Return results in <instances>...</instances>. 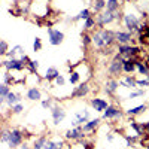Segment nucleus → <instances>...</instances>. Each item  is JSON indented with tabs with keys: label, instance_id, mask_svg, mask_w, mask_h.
<instances>
[{
	"label": "nucleus",
	"instance_id": "1",
	"mask_svg": "<svg viewBox=\"0 0 149 149\" xmlns=\"http://www.w3.org/2000/svg\"><path fill=\"white\" fill-rule=\"evenodd\" d=\"M94 19H95V27H98V30H103L106 26H109V24L115 22V21H121L122 15L119 14V12L110 14V12H107V10H102L100 14L95 15Z\"/></svg>",
	"mask_w": 149,
	"mask_h": 149
},
{
	"label": "nucleus",
	"instance_id": "2",
	"mask_svg": "<svg viewBox=\"0 0 149 149\" xmlns=\"http://www.w3.org/2000/svg\"><path fill=\"white\" fill-rule=\"evenodd\" d=\"M30 61L29 55L24 54L22 57L19 58H9V60H5L0 63V66L5 67L8 72H12V70H15V72H21L24 69H27V63Z\"/></svg>",
	"mask_w": 149,
	"mask_h": 149
},
{
	"label": "nucleus",
	"instance_id": "3",
	"mask_svg": "<svg viewBox=\"0 0 149 149\" xmlns=\"http://www.w3.org/2000/svg\"><path fill=\"white\" fill-rule=\"evenodd\" d=\"M122 22H124V26H125L127 31L134 33L136 30L139 29L140 24H142V19L137 15H134V14H125L122 17Z\"/></svg>",
	"mask_w": 149,
	"mask_h": 149
},
{
	"label": "nucleus",
	"instance_id": "4",
	"mask_svg": "<svg viewBox=\"0 0 149 149\" xmlns=\"http://www.w3.org/2000/svg\"><path fill=\"white\" fill-rule=\"evenodd\" d=\"M124 116V112L115 106V104H109L104 110H103V119H110V121H118Z\"/></svg>",
	"mask_w": 149,
	"mask_h": 149
},
{
	"label": "nucleus",
	"instance_id": "5",
	"mask_svg": "<svg viewBox=\"0 0 149 149\" xmlns=\"http://www.w3.org/2000/svg\"><path fill=\"white\" fill-rule=\"evenodd\" d=\"M24 140V133L18 128H14V130H10L9 131V137H8V146L9 148H17L22 143Z\"/></svg>",
	"mask_w": 149,
	"mask_h": 149
},
{
	"label": "nucleus",
	"instance_id": "6",
	"mask_svg": "<svg viewBox=\"0 0 149 149\" xmlns=\"http://www.w3.org/2000/svg\"><path fill=\"white\" fill-rule=\"evenodd\" d=\"M48 40H49V43H51L52 46H58V45L63 43V40H64V33L57 30V29H51V27H49L48 29Z\"/></svg>",
	"mask_w": 149,
	"mask_h": 149
},
{
	"label": "nucleus",
	"instance_id": "7",
	"mask_svg": "<svg viewBox=\"0 0 149 149\" xmlns=\"http://www.w3.org/2000/svg\"><path fill=\"white\" fill-rule=\"evenodd\" d=\"M64 137L67 140H84L86 137V133H84L82 127L81 125H76V127H72L66 131Z\"/></svg>",
	"mask_w": 149,
	"mask_h": 149
},
{
	"label": "nucleus",
	"instance_id": "8",
	"mask_svg": "<svg viewBox=\"0 0 149 149\" xmlns=\"http://www.w3.org/2000/svg\"><path fill=\"white\" fill-rule=\"evenodd\" d=\"M107 73L110 74V78H118L122 74V61L113 58L110 61V64L107 67Z\"/></svg>",
	"mask_w": 149,
	"mask_h": 149
},
{
	"label": "nucleus",
	"instance_id": "9",
	"mask_svg": "<svg viewBox=\"0 0 149 149\" xmlns=\"http://www.w3.org/2000/svg\"><path fill=\"white\" fill-rule=\"evenodd\" d=\"M51 116H52L54 124H55V125H58V124H61V122L64 121V118H66V110L61 107V106L55 104V106L51 107Z\"/></svg>",
	"mask_w": 149,
	"mask_h": 149
},
{
	"label": "nucleus",
	"instance_id": "10",
	"mask_svg": "<svg viewBox=\"0 0 149 149\" xmlns=\"http://www.w3.org/2000/svg\"><path fill=\"white\" fill-rule=\"evenodd\" d=\"M88 93H90V85H88V82H82V84H79L78 86H74V90L72 91L70 97H72V98H82V97H85V95H88Z\"/></svg>",
	"mask_w": 149,
	"mask_h": 149
},
{
	"label": "nucleus",
	"instance_id": "11",
	"mask_svg": "<svg viewBox=\"0 0 149 149\" xmlns=\"http://www.w3.org/2000/svg\"><path fill=\"white\" fill-rule=\"evenodd\" d=\"M115 40L118 42V45H130L133 42V33L118 30L115 31Z\"/></svg>",
	"mask_w": 149,
	"mask_h": 149
},
{
	"label": "nucleus",
	"instance_id": "12",
	"mask_svg": "<svg viewBox=\"0 0 149 149\" xmlns=\"http://www.w3.org/2000/svg\"><path fill=\"white\" fill-rule=\"evenodd\" d=\"M100 122H102V118H94V119H88L82 127L84 133H94L95 134V130L100 127Z\"/></svg>",
	"mask_w": 149,
	"mask_h": 149
},
{
	"label": "nucleus",
	"instance_id": "13",
	"mask_svg": "<svg viewBox=\"0 0 149 149\" xmlns=\"http://www.w3.org/2000/svg\"><path fill=\"white\" fill-rule=\"evenodd\" d=\"M118 88H119V82L116 78H109L104 84V93L107 95H113L118 91Z\"/></svg>",
	"mask_w": 149,
	"mask_h": 149
},
{
	"label": "nucleus",
	"instance_id": "14",
	"mask_svg": "<svg viewBox=\"0 0 149 149\" xmlns=\"http://www.w3.org/2000/svg\"><path fill=\"white\" fill-rule=\"evenodd\" d=\"M91 106H93V109L95 110V112H103L107 106H109V103H107V100H104V98H100V97H94V98H91Z\"/></svg>",
	"mask_w": 149,
	"mask_h": 149
},
{
	"label": "nucleus",
	"instance_id": "15",
	"mask_svg": "<svg viewBox=\"0 0 149 149\" xmlns=\"http://www.w3.org/2000/svg\"><path fill=\"white\" fill-rule=\"evenodd\" d=\"M100 33H102V37H103L106 46H112V45L116 42V40H115V31H113V30H106V29H103V30H100Z\"/></svg>",
	"mask_w": 149,
	"mask_h": 149
},
{
	"label": "nucleus",
	"instance_id": "16",
	"mask_svg": "<svg viewBox=\"0 0 149 149\" xmlns=\"http://www.w3.org/2000/svg\"><path fill=\"white\" fill-rule=\"evenodd\" d=\"M26 97L30 102H39L42 98V93L37 86H30V88L27 90V93H26Z\"/></svg>",
	"mask_w": 149,
	"mask_h": 149
},
{
	"label": "nucleus",
	"instance_id": "17",
	"mask_svg": "<svg viewBox=\"0 0 149 149\" xmlns=\"http://www.w3.org/2000/svg\"><path fill=\"white\" fill-rule=\"evenodd\" d=\"M136 72V63H134V58H125L122 61V73H127V74H133Z\"/></svg>",
	"mask_w": 149,
	"mask_h": 149
},
{
	"label": "nucleus",
	"instance_id": "18",
	"mask_svg": "<svg viewBox=\"0 0 149 149\" xmlns=\"http://www.w3.org/2000/svg\"><path fill=\"white\" fill-rule=\"evenodd\" d=\"M128 127L134 131V136L136 137H142V136H145V131H143V127H142V122H137V121H128Z\"/></svg>",
	"mask_w": 149,
	"mask_h": 149
},
{
	"label": "nucleus",
	"instance_id": "19",
	"mask_svg": "<svg viewBox=\"0 0 149 149\" xmlns=\"http://www.w3.org/2000/svg\"><path fill=\"white\" fill-rule=\"evenodd\" d=\"M121 86H124V88H136V78L131 76V74H124V78L121 81H118Z\"/></svg>",
	"mask_w": 149,
	"mask_h": 149
},
{
	"label": "nucleus",
	"instance_id": "20",
	"mask_svg": "<svg viewBox=\"0 0 149 149\" xmlns=\"http://www.w3.org/2000/svg\"><path fill=\"white\" fill-rule=\"evenodd\" d=\"M85 110V109H84ZM90 119V112L88 110H85V112H78L76 113V119H74L73 122V127H76V125H84V124Z\"/></svg>",
	"mask_w": 149,
	"mask_h": 149
},
{
	"label": "nucleus",
	"instance_id": "21",
	"mask_svg": "<svg viewBox=\"0 0 149 149\" xmlns=\"http://www.w3.org/2000/svg\"><path fill=\"white\" fill-rule=\"evenodd\" d=\"M21 100H22V97L19 95V94H17V93H9L8 95H6V98H5V102H6V104L9 106V107H12L14 104H17V103H21Z\"/></svg>",
	"mask_w": 149,
	"mask_h": 149
},
{
	"label": "nucleus",
	"instance_id": "22",
	"mask_svg": "<svg viewBox=\"0 0 149 149\" xmlns=\"http://www.w3.org/2000/svg\"><path fill=\"white\" fill-rule=\"evenodd\" d=\"M91 39H93V43H94L98 49H103V48H106L104 40H103V37H102V33H100V30H98V31H94V33H91Z\"/></svg>",
	"mask_w": 149,
	"mask_h": 149
},
{
	"label": "nucleus",
	"instance_id": "23",
	"mask_svg": "<svg viewBox=\"0 0 149 149\" xmlns=\"http://www.w3.org/2000/svg\"><path fill=\"white\" fill-rule=\"evenodd\" d=\"M136 63V72H139V74H142L143 78H149V69L146 67V64L140 60H134Z\"/></svg>",
	"mask_w": 149,
	"mask_h": 149
},
{
	"label": "nucleus",
	"instance_id": "24",
	"mask_svg": "<svg viewBox=\"0 0 149 149\" xmlns=\"http://www.w3.org/2000/svg\"><path fill=\"white\" fill-rule=\"evenodd\" d=\"M24 54H26V52H24V48H22L21 45H17V46H14L12 49H9L6 55H8L9 58H19V57H22Z\"/></svg>",
	"mask_w": 149,
	"mask_h": 149
},
{
	"label": "nucleus",
	"instance_id": "25",
	"mask_svg": "<svg viewBox=\"0 0 149 149\" xmlns=\"http://www.w3.org/2000/svg\"><path fill=\"white\" fill-rule=\"evenodd\" d=\"M60 74V72H58V69H55V67H48L46 69V72H45V76H43V79L45 81H48V82H54L55 81V78Z\"/></svg>",
	"mask_w": 149,
	"mask_h": 149
},
{
	"label": "nucleus",
	"instance_id": "26",
	"mask_svg": "<svg viewBox=\"0 0 149 149\" xmlns=\"http://www.w3.org/2000/svg\"><path fill=\"white\" fill-rule=\"evenodd\" d=\"M146 104H139V106H136V107H131V109H128V110H125V115H128V116H137V115H140L142 112H145L146 110Z\"/></svg>",
	"mask_w": 149,
	"mask_h": 149
},
{
	"label": "nucleus",
	"instance_id": "27",
	"mask_svg": "<svg viewBox=\"0 0 149 149\" xmlns=\"http://www.w3.org/2000/svg\"><path fill=\"white\" fill-rule=\"evenodd\" d=\"M106 9V0H94L93 2V9L91 12H94V14H100L102 10Z\"/></svg>",
	"mask_w": 149,
	"mask_h": 149
},
{
	"label": "nucleus",
	"instance_id": "28",
	"mask_svg": "<svg viewBox=\"0 0 149 149\" xmlns=\"http://www.w3.org/2000/svg\"><path fill=\"white\" fill-rule=\"evenodd\" d=\"M63 146H64L63 140H57V142L55 140H46L43 149H63Z\"/></svg>",
	"mask_w": 149,
	"mask_h": 149
},
{
	"label": "nucleus",
	"instance_id": "29",
	"mask_svg": "<svg viewBox=\"0 0 149 149\" xmlns=\"http://www.w3.org/2000/svg\"><path fill=\"white\" fill-rule=\"evenodd\" d=\"M91 15H93V12H91V9H88V8H86V9H82V10H81L79 14H78L76 17H74L73 19H74V21H78V19H84V21H85L86 18H90Z\"/></svg>",
	"mask_w": 149,
	"mask_h": 149
},
{
	"label": "nucleus",
	"instance_id": "30",
	"mask_svg": "<svg viewBox=\"0 0 149 149\" xmlns=\"http://www.w3.org/2000/svg\"><path fill=\"white\" fill-rule=\"evenodd\" d=\"M93 27H95V19H94V17L91 15L90 18H86V19L84 21V31H90Z\"/></svg>",
	"mask_w": 149,
	"mask_h": 149
},
{
	"label": "nucleus",
	"instance_id": "31",
	"mask_svg": "<svg viewBox=\"0 0 149 149\" xmlns=\"http://www.w3.org/2000/svg\"><path fill=\"white\" fill-rule=\"evenodd\" d=\"M37 69H39V61L30 60L29 63H27V70H29L31 74H37Z\"/></svg>",
	"mask_w": 149,
	"mask_h": 149
},
{
	"label": "nucleus",
	"instance_id": "32",
	"mask_svg": "<svg viewBox=\"0 0 149 149\" xmlns=\"http://www.w3.org/2000/svg\"><path fill=\"white\" fill-rule=\"evenodd\" d=\"M10 93V90H9V85H6V84H0V102H5V98H6V95Z\"/></svg>",
	"mask_w": 149,
	"mask_h": 149
},
{
	"label": "nucleus",
	"instance_id": "33",
	"mask_svg": "<svg viewBox=\"0 0 149 149\" xmlns=\"http://www.w3.org/2000/svg\"><path fill=\"white\" fill-rule=\"evenodd\" d=\"M46 136H40L39 139H36L34 140V143H33V148L31 149H43V146H45V143H46Z\"/></svg>",
	"mask_w": 149,
	"mask_h": 149
},
{
	"label": "nucleus",
	"instance_id": "34",
	"mask_svg": "<svg viewBox=\"0 0 149 149\" xmlns=\"http://www.w3.org/2000/svg\"><path fill=\"white\" fill-rule=\"evenodd\" d=\"M79 81H81V74H79V72H74V70H70V76H69V82H70L72 85H76V84H79Z\"/></svg>",
	"mask_w": 149,
	"mask_h": 149
},
{
	"label": "nucleus",
	"instance_id": "35",
	"mask_svg": "<svg viewBox=\"0 0 149 149\" xmlns=\"http://www.w3.org/2000/svg\"><path fill=\"white\" fill-rule=\"evenodd\" d=\"M81 37H82V43H84V46H86V48H88V46H90V43H93L91 34H90L88 31H82Z\"/></svg>",
	"mask_w": 149,
	"mask_h": 149
},
{
	"label": "nucleus",
	"instance_id": "36",
	"mask_svg": "<svg viewBox=\"0 0 149 149\" xmlns=\"http://www.w3.org/2000/svg\"><path fill=\"white\" fill-rule=\"evenodd\" d=\"M9 51V45L6 40H0V57H5Z\"/></svg>",
	"mask_w": 149,
	"mask_h": 149
},
{
	"label": "nucleus",
	"instance_id": "37",
	"mask_svg": "<svg viewBox=\"0 0 149 149\" xmlns=\"http://www.w3.org/2000/svg\"><path fill=\"white\" fill-rule=\"evenodd\" d=\"M136 86H142V90H145L146 86H149V78H142V79L136 78Z\"/></svg>",
	"mask_w": 149,
	"mask_h": 149
},
{
	"label": "nucleus",
	"instance_id": "38",
	"mask_svg": "<svg viewBox=\"0 0 149 149\" xmlns=\"http://www.w3.org/2000/svg\"><path fill=\"white\" fill-rule=\"evenodd\" d=\"M33 51H34V52L42 51V39H40V37H34V42H33Z\"/></svg>",
	"mask_w": 149,
	"mask_h": 149
},
{
	"label": "nucleus",
	"instance_id": "39",
	"mask_svg": "<svg viewBox=\"0 0 149 149\" xmlns=\"http://www.w3.org/2000/svg\"><path fill=\"white\" fill-rule=\"evenodd\" d=\"M3 84H6V85H10V84H15V81H14V78H12V74H10V72H5V74H3Z\"/></svg>",
	"mask_w": 149,
	"mask_h": 149
},
{
	"label": "nucleus",
	"instance_id": "40",
	"mask_svg": "<svg viewBox=\"0 0 149 149\" xmlns=\"http://www.w3.org/2000/svg\"><path fill=\"white\" fill-rule=\"evenodd\" d=\"M145 94V90H136V91H131L128 94V98H131V100H134L136 97H142Z\"/></svg>",
	"mask_w": 149,
	"mask_h": 149
},
{
	"label": "nucleus",
	"instance_id": "41",
	"mask_svg": "<svg viewBox=\"0 0 149 149\" xmlns=\"http://www.w3.org/2000/svg\"><path fill=\"white\" fill-rule=\"evenodd\" d=\"M22 110H24V106L21 103H17V104L12 106V113H15V115H19Z\"/></svg>",
	"mask_w": 149,
	"mask_h": 149
},
{
	"label": "nucleus",
	"instance_id": "42",
	"mask_svg": "<svg viewBox=\"0 0 149 149\" xmlns=\"http://www.w3.org/2000/svg\"><path fill=\"white\" fill-rule=\"evenodd\" d=\"M54 84H55L57 86H64V84H66V79H64V76H63V74H58V76L55 78V81H54Z\"/></svg>",
	"mask_w": 149,
	"mask_h": 149
},
{
	"label": "nucleus",
	"instance_id": "43",
	"mask_svg": "<svg viewBox=\"0 0 149 149\" xmlns=\"http://www.w3.org/2000/svg\"><path fill=\"white\" fill-rule=\"evenodd\" d=\"M42 107L43 109H51L52 107V98H45V100H42Z\"/></svg>",
	"mask_w": 149,
	"mask_h": 149
},
{
	"label": "nucleus",
	"instance_id": "44",
	"mask_svg": "<svg viewBox=\"0 0 149 149\" xmlns=\"http://www.w3.org/2000/svg\"><path fill=\"white\" fill-rule=\"evenodd\" d=\"M106 140H107V142H110V143L113 142V140H115V136H113V133H107V136H106Z\"/></svg>",
	"mask_w": 149,
	"mask_h": 149
},
{
	"label": "nucleus",
	"instance_id": "45",
	"mask_svg": "<svg viewBox=\"0 0 149 149\" xmlns=\"http://www.w3.org/2000/svg\"><path fill=\"white\" fill-rule=\"evenodd\" d=\"M142 127H143V131H145V133H149V121L142 122Z\"/></svg>",
	"mask_w": 149,
	"mask_h": 149
},
{
	"label": "nucleus",
	"instance_id": "46",
	"mask_svg": "<svg viewBox=\"0 0 149 149\" xmlns=\"http://www.w3.org/2000/svg\"><path fill=\"white\" fill-rule=\"evenodd\" d=\"M121 0H107L106 2V6H109V5H116V3H119Z\"/></svg>",
	"mask_w": 149,
	"mask_h": 149
},
{
	"label": "nucleus",
	"instance_id": "47",
	"mask_svg": "<svg viewBox=\"0 0 149 149\" xmlns=\"http://www.w3.org/2000/svg\"><path fill=\"white\" fill-rule=\"evenodd\" d=\"M19 146H21V149H30V148H29V145H27V143H24V145H22V143H21V145H19Z\"/></svg>",
	"mask_w": 149,
	"mask_h": 149
},
{
	"label": "nucleus",
	"instance_id": "48",
	"mask_svg": "<svg viewBox=\"0 0 149 149\" xmlns=\"http://www.w3.org/2000/svg\"><path fill=\"white\" fill-rule=\"evenodd\" d=\"M145 64H146V67H148V69H149V58H148V60H146V61H145Z\"/></svg>",
	"mask_w": 149,
	"mask_h": 149
},
{
	"label": "nucleus",
	"instance_id": "49",
	"mask_svg": "<svg viewBox=\"0 0 149 149\" xmlns=\"http://www.w3.org/2000/svg\"><path fill=\"white\" fill-rule=\"evenodd\" d=\"M0 109H2V102H0Z\"/></svg>",
	"mask_w": 149,
	"mask_h": 149
},
{
	"label": "nucleus",
	"instance_id": "50",
	"mask_svg": "<svg viewBox=\"0 0 149 149\" xmlns=\"http://www.w3.org/2000/svg\"><path fill=\"white\" fill-rule=\"evenodd\" d=\"M48 2H51V0H48Z\"/></svg>",
	"mask_w": 149,
	"mask_h": 149
}]
</instances>
